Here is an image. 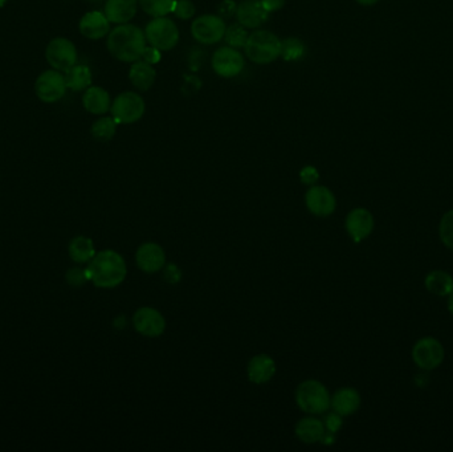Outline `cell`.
Segmentation results:
<instances>
[{
  "mask_svg": "<svg viewBox=\"0 0 453 452\" xmlns=\"http://www.w3.org/2000/svg\"><path fill=\"white\" fill-rule=\"evenodd\" d=\"M117 125L118 124L113 117H102V118H98L92 125L90 133L97 141L107 142L113 140V137L116 135Z\"/></svg>",
  "mask_w": 453,
  "mask_h": 452,
  "instance_id": "obj_27",
  "label": "cell"
},
{
  "mask_svg": "<svg viewBox=\"0 0 453 452\" xmlns=\"http://www.w3.org/2000/svg\"><path fill=\"white\" fill-rule=\"evenodd\" d=\"M324 426H325V429L330 431V433H337L339 430H341V427L343 426V421H342V415H339V414L331 413L329 414L328 416L325 418V422H324Z\"/></svg>",
  "mask_w": 453,
  "mask_h": 452,
  "instance_id": "obj_36",
  "label": "cell"
},
{
  "mask_svg": "<svg viewBox=\"0 0 453 452\" xmlns=\"http://www.w3.org/2000/svg\"><path fill=\"white\" fill-rule=\"evenodd\" d=\"M305 46L297 38H287L281 41V58L287 61H296L304 56Z\"/></svg>",
  "mask_w": 453,
  "mask_h": 452,
  "instance_id": "obj_29",
  "label": "cell"
},
{
  "mask_svg": "<svg viewBox=\"0 0 453 452\" xmlns=\"http://www.w3.org/2000/svg\"><path fill=\"white\" fill-rule=\"evenodd\" d=\"M138 9V0H107L105 16L110 23L126 24L133 19Z\"/></svg>",
  "mask_w": 453,
  "mask_h": 452,
  "instance_id": "obj_20",
  "label": "cell"
},
{
  "mask_svg": "<svg viewBox=\"0 0 453 452\" xmlns=\"http://www.w3.org/2000/svg\"><path fill=\"white\" fill-rule=\"evenodd\" d=\"M325 426L317 418H304L296 424V436L301 442L313 444L321 441Z\"/></svg>",
  "mask_w": 453,
  "mask_h": 452,
  "instance_id": "obj_24",
  "label": "cell"
},
{
  "mask_svg": "<svg viewBox=\"0 0 453 452\" xmlns=\"http://www.w3.org/2000/svg\"><path fill=\"white\" fill-rule=\"evenodd\" d=\"M245 55L255 64H270L280 58L281 40L270 31H256L245 43Z\"/></svg>",
  "mask_w": 453,
  "mask_h": 452,
  "instance_id": "obj_3",
  "label": "cell"
},
{
  "mask_svg": "<svg viewBox=\"0 0 453 452\" xmlns=\"http://www.w3.org/2000/svg\"><path fill=\"white\" fill-rule=\"evenodd\" d=\"M114 325H116L117 327H121V329H122V327H125V325H126L125 316H119V317L117 318V321L116 322H114Z\"/></svg>",
  "mask_w": 453,
  "mask_h": 452,
  "instance_id": "obj_42",
  "label": "cell"
},
{
  "mask_svg": "<svg viewBox=\"0 0 453 452\" xmlns=\"http://www.w3.org/2000/svg\"><path fill=\"white\" fill-rule=\"evenodd\" d=\"M439 235L444 246L453 251V210L444 214L439 224Z\"/></svg>",
  "mask_w": 453,
  "mask_h": 452,
  "instance_id": "obj_31",
  "label": "cell"
},
{
  "mask_svg": "<svg viewBox=\"0 0 453 452\" xmlns=\"http://www.w3.org/2000/svg\"><path fill=\"white\" fill-rule=\"evenodd\" d=\"M85 270L87 280L98 288H116L124 283L127 273L125 259L113 250L96 253Z\"/></svg>",
  "mask_w": 453,
  "mask_h": 452,
  "instance_id": "obj_1",
  "label": "cell"
},
{
  "mask_svg": "<svg viewBox=\"0 0 453 452\" xmlns=\"http://www.w3.org/2000/svg\"><path fill=\"white\" fill-rule=\"evenodd\" d=\"M64 76L68 89L73 92H82L92 87V72L87 65H73Z\"/></svg>",
  "mask_w": 453,
  "mask_h": 452,
  "instance_id": "obj_26",
  "label": "cell"
},
{
  "mask_svg": "<svg viewBox=\"0 0 453 452\" xmlns=\"http://www.w3.org/2000/svg\"><path fill=\"white\" fill-rule=\"evenodd\" d=\"M164 278L169 284H178L182 280V270L176 264H166L164 267Z\"/></svg>",
  "mask_w": 453,
  "mask_h": 452,
  "instance_id": "obj_34",
  "label": "cell"
},
{
  "mask_svg": "<svg viewBox=\"0 0 453 452\" xmlns=\"http://www.w3.org/2000/svg\"><path fill=\"white\" fill-rule=\"evenodd\" d=\"M319 442L322 443V444H326V446L333 444V443L336 442V433H330V431H325Z\"/></svg>",
  "mask_w": 453,
  "mask_h": 452,
  "instance_id": "obj_41",
  "label": "cell"
},
{
  "mask_svg": "<svg viewBox=\"0 0 453 452\" xmlns=\"http://www.w3.org/2000/svg\"><path fill=\"white\" fill-rule=\"evenodd\" d=\"M236 18L245 28H257L268 20L270 12L264 9L261 0H243L238 6Z\"/></svg>",
  "mask_w": 453,
  "mask_h": 452,
  "instance_id": "obj_16",
  "label": "cell"
},
{
  "mask_svg": "<svg viewBox=\"0 0 453 452\" xmlns=\"http://www.w3.org/2000/svg\"><path fill=\"white\" fill-rule=\"evenodd\" d=\"M305 203L309 211L321 218L331 215L337 207L334 194L325 186H311L305 194Z\"/></svg>",
  "mask_w": 453,
  "mask_h": 452,
  "instance_id": "obj_14",
  "label": "cell"
},
{
  "mask_svg": "<svg viewBox=\"0 0 453 452\" xmlns=\"http://www.w3.org/2000/svg\"><path fill=\"white\" fill-rule=\"evenodd\" d=\"M145 36L150 46L159 51H170L179 41V29L173 20L166 16L154 18L147 23Z\"/></svg>",
  "mask_w": 453,
  "mask_h": 452,
  "instance_id": "obj_6",
  "label": "cell"
},
{
  "mask_svg": "<svg viewBox=\"0 0 453 452\" xmlns=\"http://www.w3.org/2000/svg\"><path fill=\"white\" fill-rule=\"evenodd\" d=\"M145 101L134 92H124L114 98L110 106L112 117L117 124H134L145 115Z\"/></svg>",
  "mask_w": 453,
  "mask_h": 452,
  "instance_id": "obj_5",
  "label": "cell"
},
{
  "mask_svg": "<svg viewBox=\"0 0 453 452\" xmlns=\"http://www.w3.org/2000/svg\"><path fill=\"white\" fill-rule=\"evenodd\" d=\"M176 0H138L141 9L153 18H162L174 11Z\"/></svg>",
  "mask_w": 453,
  "mask_h": 452,
  "instance_id": "obj_28",
  "label": "cell"
},
{
  "mask_svg": "<svg viewBox=\"0 0 453 452\" xmlns=\"http://www.w3.org/2000/svg\"><path fill=\"white\" fill-rule=\"evenodd\" d=\"M448 309H449V312L453 315V293H451V295L448 296Z\"/></svg>",
  "mask_w": 453,
  "mask_h": 452,
  "instance_id": "obj_44",
  "label": "cell"
},
{
  "mask_svg": "<svg viewBox=\"0 0 453 452\" xmlns=\"http://www.w3.org/2000/svg\"><path fill=\"white\" fill-rule=\"evenodd\" d=\"M425 285L427 290L435 296L448 298L451 293H453L452 275L445 270H431L425 276Z\"/></svg>",
  "mask_w": 453,
  "mask_h": 452,
  "instance_id": "obj_22",
  "label": "cell"
},
{
  "mask_svg": "<svg viewBox=\"0 0 453 452\" xmlns=\"http://www.w3.org/2000/svg\"><path fill=\"white\" fill-rule=\"evenodd\" d=\"M248 32L244 26H241L240 23L238 24H232L228 28L225 29V35L224 39L227 41V44L232 48H244L245 43L248 40Z\"/></svg>",
  "mask_w": 453,
  "mask_h": 452,
  "instance_id": "obj_30",
  "label": "cell"
},
{
  "mask_svg": "<svg viewBox=\"0 0 453 452\" xmlns=\"http://www.w3.org/2000/svg\"><path fill=\"white\" fill-rule=\"evenodd\" d=\"M133 325L142 336L159 337L166 329V320L159 310L151 307H142L135 312Z\"/></svg>",
  "mask_w": 453,
  "mask_h": 452,
  "instance_id": "obj_13",
  "label": "cell"
},
{
  "mask_svg": "<svg viewBox=\"0 0 453 452\" xmlns=\"http://www.w3.org/2000/svg\"><path fill=\"white\" fill-rule=\"evenodd\" d=\"M236 10H238V4L235 0H223L218 7L219 16L223 19H225V18L230 19L233 15H236Z\"/></svg>",
  "mask_w": 453,
  "mask_h": 452,
  "instance_id": "obj_37",
  "label": "cell"
},
{
  "mask_svg": "<svg viewBox=\"0 0 453 452\" xmlns=\"http://www.w3.org/2000/svg\"><path fill=\"white\" fill-rule=\"evenodd\" d=\"M161 52H162V51L155 48L153 46L146 47L144 53H142V58H144V61H146V63L154 65V64H156V63L161 60Z\"/></svg>",
  "mask_w": 453,
  "mask_h": 452,
  "instance_id": "obj_38",
  "label": "cell"
},
{
  "mask_svg": "<svg viewBox=\"0 0 453 452\" xmlns=\"http://www.w3.org/2000/svg\"><path fill=\"white\" fill-rule=\"evenodd\" d=\"M89 1H100V0H89Z\"/></svg>",
  "mask_w": 453,
  "mask_h": 452,
  "instance_id": "obj_46",
  "label": "cell"
},
{
  "mask_svg": "<svg viewBox=\"0 0 453 452\" xmlns=\"http://www.w3.org/2000/svg\"><path fill=\"white\" fill-rule=\"evenodd\" d=\"M361 395L353 387H342L331 396V407L342 416L357 413L361 407Z\"/></svg>",
  "mask_w": 453,
  "mask_h": 452,
  "instance_id": "obj_19",
  "label": "cell"
},
{
  "mask_svg": "<svg viewBox=\"0 0 453 452\" xmlns=\"http://www.w3.org/2000/svg\"><path fill=\"white\" fill-rule=\"evenodd\" d=\"M264 9L268 11V12H276V11L281 10L285 4V0H261Z\"/></svg>",
  "mask_w": 453,
  "mask_h": 452,
  "instance_id": "obj_39",
  "label": "cell"
},
{
  "mask_svg": "<svg viewBox=\"0 0 453 452\" xmlns=\"http://www.w3.org/2000/svg\"><path fill=\"white\" fill-rule=\"evenodd\" d=\"M225 29L227 26L224 19L219 15H202L191 24L193 39L207 46L219 43L225 35Z\"/></svg>",
  "mask_w": 453,
  "mask_h": 452,
  "instance_id": "obj_10",
  "label": "cell"
},
{
  "mask_svg": "<svg viewBox=\"0 0 453 452\" xmlns=\"http://www.w3.org/2000/svg\"><path fill=\"white\" fill-rule=\"evenodd\" d=\"M68 283L73 287H81L84 285L87 280V270H81V268H72L68 270L67 273Z\"/></svg>",
  "mask_w": 453,
  "mask_h": 452,
  "instance_id": "obj_33",
  "label": "cell"
},
{
  "mask_svg": "<svg viewBox=\"0 0 453 452\" xmlns=\"http://www.w3.org/2000/svg\"><path fill=\"white\" fill-rule=\"evenodd\" d=\"M428 378H430V377L425 374V370H423V373H420V374H417L415 377V384L419 386V387H425V386L428 385V382H430Z\"/></svg>",
  "mask_w": 453,
  "mask_h": 452,
  "instance_id": "obj_40",
  "label": "cell"
},
{
  "mask_svg": "<svg viewBox=\"0 0 453 452\" xmlns=\"http://www.w3.org/2000/svg\"><path fill=\"white\" fill-rule=\"evenodd\" d=\"M9 0H0V9H3L4 6H6V3H7Z\"/></svg>",
  "mask_w": 453,
  "mask_h": 452,
  "instance_id": "obj_45",
  "label": "cell"
},
{
  "mask_svg": "<svg viewBox=\"0 0 453 452\" xmlns=\"http://www.w3.org/2000/svg\"><path fill=\"white\" fill-rule=\"evenodd\" d=\"M46 58L49 65L60 72H67L78 63L76 46L67 38L50 40L46 49Z\"/></svg>",
  "mask_w": 453,
  "mask_h": 452,
  "instance_id": "obj_9",
  "label": "cell"
},
{
  "mask_svg": "<svg viewBox=\"0 0 453 452\" xmlns=\"http://www.w3.org/2000/svg\"><path fill=\"white\" fill-rule=\"evenodd\" d=\"M145 32L134 24H118L107 35V51L124 63H135L142 58L146 48Z\"/></svg>",
  "mask_w": 453,
  "mask_h": 452,
  "instance_id": "obj_2",
  "label": "cell"
},
{
  "mask_svg": "<svg viewBox=\"0 0 453 452\" xmlns=\"http://www.w3.org/2000/svg\"><path fill=\"white\" fill-rule=\"evenodd\" d=\"M155 78H156V72H155L154 68L144 60L135 61L130 68V72H129V78H130L132 84L141 92H146L153 87Z\"/></svg>",
  "mask_w": 453,
  "mask_h": 452,
  "instance_id": "obj_23",
  "label": "cell"
},
{
  "mask_svg": "<svg viewBox=\"0 0 453 452\" xmlns=\"http://www.w3.org/2000/svg\"><path fill=\"white\" fill-rule=\"evenodd\" d=\"M78 29L87 39L100 40L109 35L110 21L107 20L105 14L100 11H90L80 20Z\"/></svg>",
  "mask_w": 453,
  "mask_h": 452,
  "instance_id": "obj_17",
  "label": "cell"
},
{
  "mask_svg": "<svg viewBox=\"0 0 453 452\" xmlns=\"http://www.w3.org/2000/svg\"><path fill=\"white\" fill-rule=\"evenodd\" d=\"M69 256L78 264L89 263L96 255V248L92 239L87 236H78L69 243Z\"/></svg>",
  "mask_w": 453,
  "mask_h": 452,
  "instance_id": "obj_25",
  "label": "cell"
},
{
  "mask_svg": "<svg viewBox=\"0 0 453 452\" xmlns=\"http://www.w3.org/2000/svg\"><path fill=\"white\" fill-rule=\"evenodd\" d=\"M82 105L89 113L102 116L110 110V96L104 88L89 87L82 97Z\"/></svg>",
  "mask_w": 453,
  "mask_h": 452,
  "instance_id": "obj_21",
  "label": "cell"
},
{
  "mask_svg": "<svg viewBox=\"0 0 453 452\" xmlns=\"http://www.w3.org/2000/svg\"><path fill=\"white\" fill-rule=\"evenodd\" d=\"M135 261L139 270L146 273H155L164 270L166 266V253L159 244L149 241L138 248L135 253Z\"/></svg>",
  "mask_w": 453,
  "mask_h": 452,
  "instance_id": "obj_15",
  "label": "cell"
},
{
  "mask_svg": "<svg viewBox=\"0 0 453 452\" xmlns=\"http://www.w3.org/2000/svg\"><path fill=\"white\" fill-rule=\"evenodd\" d=\"M319 170L313 166H305L301 172H299V179L304 184H308V186H314L317 181H319Z\"/></svg>",
  "mask_w": 453,
  "mask_h": 452,
  "instance_id": "obj_35",
  "label": "cell"
},
{
  "mask_svg": "<svg viewBox=\"0 0 453 452\" xmlns=\"http://www.w3.org/2000/svg\"><path fill=\"white\" fill-rule=\"evenodd\" d=\"M213 69L218 76L223 78H232L240 75L244 69V58L240 52L232 47H222L218 49L213 56Z\"/></svg>",
  "mask_w": 453,
  "mask_h": 452,
  "instance_id": "obj_11",
  "label": "cell"
},
{
  "mask_svg": "<svg viewBox=\"0 0 453 452\" xmlns=\"http://www.w3.org/2000/svg\"><path fill=\"white\" fill-rule=\"evenodd\" d=\"M247 373L252 384L264 385L276 374V362L268 354H257L250 361Z\"/></svg>",
  "mask_w": 453,
  "mask_h": 452,
  "instance_id": "obj_18",
  "label": "cell"
},
{
  "mask_svg": "<svg viewBox=\"0 0 453 452\" xmlns=\"http://www.w3.org/2000/svg\"><path fill=\"white\" fill-rule=\"evenodd\" d=\"M374 216L366 209L358 207L347 214L345 227L348 236L356 243H361L368 238L374 231Z\"/></svg>",
  "mask_w": 453,
  "mask_h": 452,
  "instance_id": "obj_12",
  "label": "cell"
},
{
  "mask_svg": "<svg viewBox=\"0 0 453 452\" xmlns=\"http://www.w3.org/2000/svg\"><path fill=\"white\" fill-rule=\"evenodd\" d=\"M196 7L191 0H176L174 6V15L178 19L188 20L195 15Z\"/></svg>",
  "mask_w": 453,
  "mask_h": 452,
  "instance_id": "obj_32",
  "label": "cell"
},
{
  "mask_svg": "<svg viewBox=\"0 0 453 452\" xmlns=\"http://www.w3.org/2000/svg\"><path fill=\"white\" fill-rule=\"evenodd\" d=\"M296 402L304 413L319 415L326 413L331 407V395L324 384L316 379H308L297 387Z\"/></svg>",
  "mask_w": 453,
  "mask_h": 452,
  "instance_id": "obj_4",
  "label": "cell"
},
{
  "mask_svg": "<svg viewBox=\"0 0 453 452\" xmlns=\"http://www.w3.org/2000/svg\"><path fill=\"white\" fill-rule=\"evenodd\" d=\"M444 357L443 344L434 337H423L412 347V359L416 366L425 372L437 369L443 364Z\"/></svg>",
  "mask_w": 453,
  "mask_h": 452,
  "instance_id": "obj_7",
  "label": "cell"
},
{
  "mask_svg": "<svg viewBox=\"0 0 453 452\" xmlns=\"http://www.w3.org/2000/svg\"><path fill=\"white\" fill-rule=\"evenodd\" d=\"M359 4H363V6H373V4H375L378 3L379 0H357Z\"/></svg>",
  "mask_w": 453,
  "mask_h": 452,
  "instance_id": "obj_43",
  "label": "cell"
},
{
  "mask_svg": "<svg viewBox=\"0 0 453 452\" xmlns=\"http://www.w3.org/2000/svg\"><path fill=\"white\" fill-rule=\"evenodd\" d=\"M65 76L58 69H48L43 72L35 83V92L40 101L52 104L61 100L67 92Z\"/></svg>",
  "mask_w": 453,
  "mask_h": 452,
  "instance_id": "obj_8",
  "label": "cell"
}]
</instances>
